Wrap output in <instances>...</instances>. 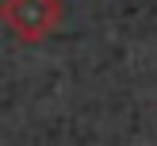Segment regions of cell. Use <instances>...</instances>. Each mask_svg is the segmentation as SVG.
<instances>
[{
  "mask_svg": "<svg viewBox=\"0 0 157 146\" xmlns=\"http://www.w3.org/2000/svg\"><path fill=\"white\" fill-rule=\"evenodd\" d=\"M0 23L8 27V35L35 46L58 31L61 0H0Z\"/></svg>",
  "mask_w": 157,
  "mask_h": 146,
  "instance_id": "cell-1",
  "label": "cell"
}]
</instances>
